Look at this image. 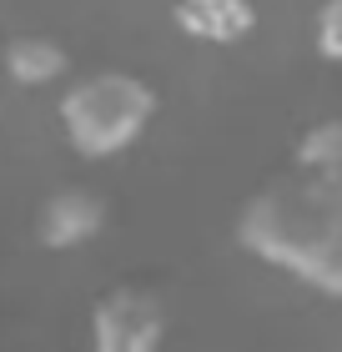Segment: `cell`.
Wrapping results in <instances>:
<instances>
[{
  "label": "cell",
  "instance_id": "cell-1",
  "mask_svg": "<svg viewBox=\"0 0 342 352\" xmlns=\"http://www.w3.org/2000/svg\"><path fill=\"white\" fill-rule=\"evenodd\" d=\"M237 242L317 292L342 297V197L297 162L242 201Z\"/></svg>",
  "mask_w": 342,
  "mask_h": 352
},
{
  "label": "cell",
  "instance_id": "cell-2",
  "mask_svg": "<svg viewBox=\"0 0 342 352\" xmlns=\"http://www.w3.org/2000/svg\"><path fill=\"white\" fill-rule=\"evenodd\" d=\"M156 116V86L136 71H91L61 96V126L91 162L126 151Z\"/></svg>",
  "mask_w": 342,
  "mask_h": 352
},
{
  "label": "cell",
  "instance_id": "cell-3",
  "mask_svg": "<svg viewBox=\"0 0 342 352\" xmlns=\"http://www.w3.org/2000/svg\"><path fill=\"white\" fill-rule=\"evenodd\" d=\"M167 338V297L151 282H116L91 307V342L106 352H146Z\"/></svg>",
  "mask_w": 342,
  "mask_h": 352
},
{
  "label": "cell",
  "instance_id": "cell-4",
  "mask_svg": "<svg viewBox=\"0 0 342 352\" xmlns=\"http://www.w3.org/2000/svg\"><path fill=\"white\" fill-rule=\"evenodd\" d=\"M106 227V201L86 186H61L41 201L36 212V242L51 247V252H71L91 236H101Z\"/></svg>",
  "mask_w": 342,
  "mask_h": 352
},
{
  "label": "cell",
  "instance_id": "cell-5",
  "mask_svg": "<svg viewBox=\"0 0 342 352\" xmlns=\"http://www.w3.org/2000/svg\"><path fill=\"white\" fill-rule=\"evenodd\" d=\"M171 21L191 41L237 45L257 30V6L252 0H171Z\"/></svg>",
  "mask_w": 342,
  "mask_h": 352
},
{
  "label": "cell",
  "instance_id": "cell-6",
  "mask_svg": "<svg viewBox=\"0 0 342 352\" xmlns=\"http://www.w3.org/2000/svg\"><path fill=\"white\" fill-rule=\"evenodd\" d=\"M0 71L21 86H51L71 71V51L51 36H15L0 45Z\"/></svg>",
  "mask_w": 342,
  "mask_h": 352
},
{
  "label": "cell",
  "instance_id": "cell-7",
  "mask_svg": "<svg viewBox=\"0 0 342 352\" xmlns=\"http://www.w3.org/2000/svg\"><path fill=\"white\" fill-rule=\"evenodd\" d=\"M292 162L342 197V116H322L307 126L297 136V146H292Z\"/></svg>",
  "mask_w": 342,
  "mask_h": 352
},
{
  "label": "cell",
  "instance_id": "cell-8",
  "mask_svg": "<svg viewBox=\"0 0 342 352\" xmlns=\"http://www.w3.org/2000/svg\"><path fill=\"white\" fill-rule=\"evenodd\" d=\"M312 45L322 60H337L342 66V0H322L312 15Z\"/></svg>",
  "mask_w": 342,
  "mask_h": 352
}]
</instances>
